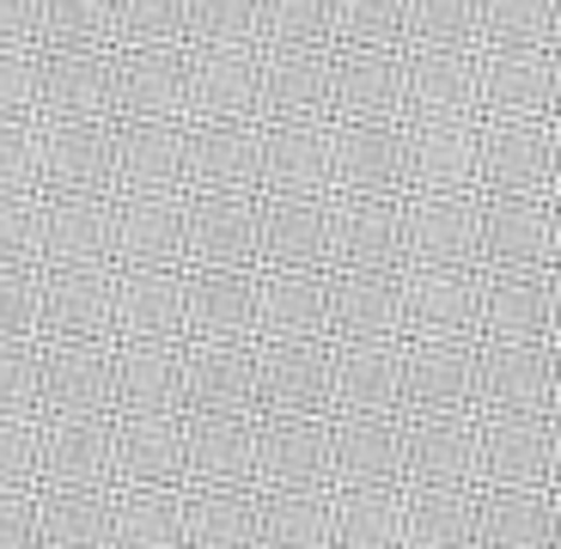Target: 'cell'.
<instances>
[{
    "instance_id": "6da1fadb",
    "label": "cell",
    "mask_w": 561,
    "mask_h": 549,
    "mask_svg": "<svg viewBox=\"0 0 561 549\" xmlns=\"http://www.w3.org/2000/svg\"><path fill=\"white\" fill-rule=\"evenodd\" d=\"M477 196L556 202V123L482 116L477 123Z\"/></svg>"
},
{
    "instance_id": "7a4b0ae2",
    "label": "cell",
    "mask_w": 561,
    "mask_h": 549,
    "mask_svg": "<svg viewBox=\"0 0 561 549\" xmlns=\"http://www.w3.org/2000/svg\"><path fill=\"white\" fill-rule=\"evenodd\" d=\"M477 275H556V202L477 196Z\"/></svg>"
},
{
    "instance_id": "3957f363",
    "label": "cell",
    "mask_w": 561,
    "mask_h": 549,
    "mask_svg": "<svg viewBox=\"0 0 561 549\" xmlns=\"http://www.w3.org/2000/svg\"><path fill=\"white\" fill-rule=\"evenodd\" d=\"M37 190L43 196H116V123L37 116Z\"/></svg>"
},
{
    "instance_id": "277c9868",
    "label": "cell",
    "mask_w": 561,
    "mask_h": 549,
    "mask_svg": "<svg viewBox=\"0 0 561 549\" xmlns=\"http://www.w3.org/2000/svg\"><path fill=\"white\" fill-rule=\"evenodd\" d=\"M482 415H549L556 409V342H477Z\"/></svg>"
},
{
    "instance_id": "5b68a950",
    "label": "cell",
    "mask_w": 561,
    "mask_h": 549,
    "mask_svg": "<svg viewBox=\"0 0 561 549\" xmlns=\"http://www.w3.org/2000/svg\"><path fill=\"white\" fill-rule=\"evenodd\" d=\"M323 318L330 342H403V268H330Z\"/></svg>"
},
{
    "instance_id": "8992f818",
    "label": "cell",
    "mask_w": 561,
    "mask_h": 549,
    "mask_svg": "<svg viewBox=\"0 0 561 549\" xmlns=\"http://www.w3.org/2000/svg\"><path fill=\"white\" fill-rule=\"evenodd\" d=\"M256 196L330 202V123H268L256 128Z\"/></svg>"
},
{
    "instance_id": "52a82bcc",
    "label": "cell",
    "mask_w": 561,
    "mask_h": 549,
    "mask_svg": "<svg viewBox=\"0 0 561 549\" xmlns=\"http://www.w3.org/2000/svg\"><path fill=\"white\" fill-rule=\"evenodd\" d=\"M263 196H183V268H256Z\"/></svg>"
},
{
    "instance_id": "ba28073f",
    "label": "cell",
    "mask_w": 561,
    "mask_h": 549,
    "mask_svg": "<svg viewBox=\"0 0 561 549\" xmlns=\"http://www.w3.org/2000/svg\"><path fill=\"white\" fill-rule=\"evenodd\" d=\"M37 342H116V268H43Z\"/></svg>"
},
{
    "instance_id": "9c48e42d",
    "label": "cell",
    "mask_w": 561,
    "mask_h": 549,
    "mask_svg": "<svg viewBox=\"0 0 561 549\" xmlns=\"http://www.w3.org/2000/svg\"><path fill=\"white\" fill-rule=\"evenodd\" d=\"M477 268H403V342H477Z\"/></svg>"
},
{
    "instance_id": "30bf717a",
    "label": "cell",
    "mask_w": 561,
    "mask_h": 549,
    "mask_svg": "<svg viewBox=\"0 0 561 549\" xmlns=\"http://www.w3.org/2000/svg\"><path fill=\"white\" fill-rule=\"evenodd\" d=\"M116 49H37V116L111 123Z\"/></svg>"
},
{
    "instance_id": "8fae6325",
    "label": "cell",
    "mask_w": 561,
    "mask_h": 549,
    "mask_svg": "<svg viewBox=\"0 0 561 549\" xmlns=\"http://www.w3.org/2000/svg\"><path fill=\"white\" fill-rule=\"evenodd\" d=\"M556 49H477V104L482 116L556 123Z\"/></svg>"
},
{
    "instance_id": "7c38bea8",
    "label": "cell",
    "mask_w": 561,
    "mask_h": 549,
    "mask_svg": "<svg viewBox=\"0 0 561 549\" xmlns=\"http://www.w3.org/2000/svg\"><path fill=\"white\" fill-rule=\"evenodd\" d=\"M268 123H330V43L256 49V128Z\"/></svg>"
},
{
    "instance_id": "4fadbf2b",
    "label": "cell",
    "mask_w": 561,
    "mask_h": 549,
    "mask_svg": "<svg viewBox=\"0 0 561 549\" xmlns=\"http://www.w3.org/2000/svg\"><path fill=\"white\" fill-rule=\"evenodd\" d=\"M477 49H403V123H477Z\"/></svg>"
},
{
    "instance_id": "5bb4252c",
    "label": "cell",
    "mask_w": 561,
    "mask_h": 549,
    "mask_svg": "<svg viewBox=\"0 0 561 549\" xmlns=\"http://www.w3.org/2000/svg\"><path fill=\"white\" fill-rule=\"evenodd\" d=\"M330 123H403V49L330 43Z\"/></svg>"
},
{
    "instance_id": "9a60e30c",
    "label": "cell",
    "mask_w": 561,
    "mask_h": 549,
    "mask_svg": "<svg viewBox=\"0 0 561 549\" xmlns=\"http://www.w3.org/2000/svg\"><path fill=\"white\" fill-rule=\"evenodd\" d=\"M477 123H403V196H477Z\"/></svg>"
},
{
    "instance_id": "2e32d148",
    "label": "cell",
    "mask_w": 561,
    "mask_h": 549,
    "mask_svg": "<svg viewBox=\"0 0 561 549\" xmlns=\"http://www.w3.org/2000/svg\"><path fill=\"white\" fill-rule=\"evenodd\" d=\"M330 409L403 422V342H330Z\"/></svg>"
},
{
    "instance_id": "e0dca14e",
    "label": "cell",
    "mask_w": 561,
    "mask_h": 549,
    "mask_svg": "<svg viewBox=\"0 0 561 549\" xmlns=\"http://www.w3.org/2000/svg\"><path fill=\"white\" fill-rule=\"evenodd\" d=\"M183 415H256V342H183Z\"/></svg>"
},
{
    "instance_id": "ac0fdd59",
    "label": "cell",
    "mask_w": 561,
    "mask_h": 549,
    "mask_svg": "<svg viewBox=\"0 0 561 549\" xmlns=\"http://www.w3.org/2000/svg\"><path fill=\"white\" fill-rule=\"evenodd\" d=\"M403 268H477V196H403Z\"/></svg>"
},
{
    "instance_id": "d6986e66",
    "label": "cell",
    "mask_w": 561,
    "mask_h": 549,
    "mask_svg": "<svg viewBox=\"0 0 561 549\" xmlns=\"http://www.w3.org/2000/svg\"><path fill=\"white\" fill-rule=\"evenodd\" d=\"M336 196H403V123H330Z\"/></svg>"
},
{
    "instance_id": "ffe728a7",
    "label": "cell",
    "mask_w": 561,
    "mask_h": 549,
    "mask_svg": "<svg viewBox=\"0 0 561 549\" xmlns=\"http://www.w3.org/2000/svg\"><path fill=\"white\" fill-rule=\"evenodd\" d=\"M263 415H330V342H256Z\"/></svg>"
},
{
    "instance_id": "44dd1931",
    "label": "cell",
    "mask_w": 561,
    "mask_h": 549,
    "mask_svg": "<svg viewBox=\"0 0 561 549\" xmlns=\"http://www.w3.org/2000/svg\"><path fill=\"white\" fill-rule=\"evenodd\" d=\"M477 342H403V415H470Z\"/></svg>"
},
{
    "instance_id": "7402d4cb",
    "label": "cell",
    "mask_w": 561,
    "mask_h": 549,
    "mask_svg": "<svg viewBox=\"0 0 561 549\" xmlns=\"http://www.w3.org/2000/svg\"><path fill=\"white\" fill-rule=\"evenodd\" d=\"M403 196H330V268H403Z\"/></svg>"
},
{
    "instance_id": "603a6c76",
    "label": "cell",
    "mask_w": 561,
    "mask_h": 549,
    "mask_svg": "<svg viewBox=\"0 0 561 549\" xmlns=\"http://www.w3.org/2000/svg\"><path fill=\"white\" fill-rule=\"evenodd\" d=\"M256 268H183V342H251Z\"/></svg>"
},
{
    "instance_id": "cb8c5ba5",
    "label": "cell",
    "mask_w": 561,
    "mask_h": 549,
    "mask_svg": "<svg viewBox=\"0 0 561 549\" xmlns=\"http://www.w3.org/2000/svg\"><path fill=\"white\" fill-rule=\"evenodd\" d=\"M116 342H43V415H111Z\"/></svg>"
},
{
    "instance_id": "d4e9b609",
    "label": "cell",
    "mask_w": 561,
    "mask_h": 549,
    "mask_svg": "<svg viewBox=\"0 0 561 549\" xmlns=\"http://www.w3.org/2000/svg\"><path fill=\"white\" fill-rule=\"evenodd\" d=\"M256 470L280 494L330 482V415H256Z\"/></svg>"
},
{
    "instance_id": "484cf974",
    "label": "cell",
    "mask_w": 561,
    "mask_h": 549,
    "mask_svg": "<svg viewBox=\"0 0 561 549\" xmlns=\"http://www.w3.org/2000/svg\"><path fill=\"white\" fill-rule=\"evenodd\" d=\"M256 196V123H183V196Z\"/></svg>"
},
{
    "instance_id": "4316f807",
    "label": "cell",
    "mask_w": 561,
    "mask_h": 549,
    "mask_svg": "<svg viewBox=\"0 0 561 549\" xmlns=\"http://www.w3.org/2000/svg\"><path fill=\"white\" fill-rule=\"evenodd\" d=\"M111 123H190L183 49H116Z\"/></svg>"
},
{
    "instance_id": "83f0119b",
    "label": "cell",
    "mask_w": 561,
    "mask_h": 549,
    "mask_svg": "<svg viewBox=\"0 0 561 549\" xmlns=\"http://www.w3.org/2000/svg\"><path fill=\"white\" fill-rule=\"evenodd\" d=\"M37 208H43V268H99V263H111V251H116V196H37Z\"/></svg>"
},
{
    "instance_id": "f1b7e54d",
    "label": "cell",
    "mask_w": 561,
    "mask_h": 549,
    "mask_svg": "<svg viewBox=\"0 0 561 549\" xmlns=\"http://www.w3.org/2000/svg\"><path fill=\"white\" fill-rule=\"evenodd\" d=\"M477 470H489L501 489L543 494L549 470H556L549 415H477Z\"/></svg>"
},
{
    "instance_id": "f546056e",
    "label": "cell",
    "mask_w": 561,
    "mask_h": 549,
    "mask_svg": "<svg viewBox=\"0 0 561 549\" xmlns=\"http://www.w3.org/2000/svg\"><path fill=\"white\" fill-rule=\"evenodd\" d=\"M190 123H256V49H183Z\"/></svg>"
},
{
    "instance_id": "4dcf8cb0",
    "label": "cell",
    "mask_w": 561,
    "mask_h": 549,
    "mask_svg": "<svg viewBox=\"0 0 561 549\" xmlns=\"http://www.w3.org/2000/svg\"><path fill=\"white\" fill-rule=\"evenodd\" d=\"M477 342H556V275H482Z\"/></svg>"
},
{
    "instance_id": "1f68e13d",
    "label": "cell",
    "mask_w": 561,
    "mask_h": 549,
    "mask_svg": "<svg viewBox=\"0 0 561 549\" xmlns=\"http://www.w3.org/2000/svg\"><path fill=\"white\" fill-rule=\"evenodd\" d=\"M111 427L116 415H43L37 422V470L56 489H92L111 477Z\"/></svg>"
},
{
    "instance_id": "d6a6232c",
    "label": "cell",
    "mask_w": 561,
    "mask_h": 549,
    "mask_svg": "<svg viewBox=\"0 0 561 549\" xmlns=\"http://www.w3.org/2000/svg\"><path fill=\"white\" fill-rule=\"evenodd\" d=\"M111 415H183V342H116Z\"/></svg>"
},
{
    "instance_id": "836d02e7",
    "label": "cell",
    "mask_w": 561,
    "mask_h": 549,
    "mask_svg": "<svg viewBox=\"0 0 561 549\" xmlns=\"http://www.w3.org/2000/svg\"><path fill=\"white\" fill-rule=\"evenodd\" d=\"M256 268L330 275V214H323V202L263 196V220H256Z\"/></svg>"
},
{
    "instance_id": "e575fe53",
    "label": "cell",
    "mask_w": 561,
    "mask_h": 549,
    "mask_svg": "<svg viewBox=\"0 0 561 549\" xmlns=\"http://www.w3.org/2000/svg\"><path fill=\"white\" fill-rule=\"evenodd\" d=\"M403 470L421 489H458L477 477V415H409Z\"/></svg>"
},
{
    "instance_id": "d590c367",
    "label": "cell",
    "mask_w": 561,
    "mask_h": 549,
    "mask_svg": "<svg viewBox=\"0 0 561 549\" xmlns=\"http://www.w3.org/2000/svg\"><path fill=\"white\" fill-rule=\"evenodd\" d=\"M251 342H330L323 275L256 268V330H251Z\"/></svg>"
},
{
    "instance_id": "8d00e7d4",
    "label": "cell",
    "mask_w": 561,
    "mask_h": 549,
    "mask_svg": "<svg viewBox=\"0 0 561 549\" xmlns=\"http://www.w3.org/2000/svg\"><path fill=\"white\" fill-rule=\"evenodd\" d=\"M116 196H183V123H116Z\"/></svg>"
},
{
    "instance_id": "74e56055",
    "label": "cell",
    "mask_w": 561,
    "mask_h": 549,
    "mask_svg": "<svg viewBox=\"0 0 561 549\" xmlns=\"http://www.w3.org/2000/svg\"><path fill=\"white\" fill-rule=\"evenodd\" d=\"M116 342H183V268H116Z\"/></svg>"
},
{
    "instance_id": "f35d334b",
    "label": "cell",
    "mask_w": 561,
    "mask_h": 549,
    "mask_svg": "<svg viewBox=\"0 0 561 549\" xmlns=\"http://www.w3.org/2000/svg\"><path fill=\"white\" fill-rule=\"evenodd\" d=\"M116 268H183V196H116Z\"/></svg>"
},
{
    "instance_id": "ab89813d",
    "label": "cell",
    "mask_w": 561,
    "mask_h": 549,
    "mask_svg": "<svg viewBox=\"0 0 561 549\" xmlns=\"http://www.w3.org/2000/svg\"><path fill=\"white\" fill-rule=\"evenodd\" d=\"M183 470L208 489H239L256 470V415H183Z\"/></svg>"
},
{
    "instance_id": "60d3db41",
    "label": "cell",
    "mask_w": 561,
    "mask_h": 549,
    "mask_svg": "<svg viewBox=\"0 0 561 549\" xmlns=\"http://www.w3.org/2000/svg\"><path fill=\"white\" fill-rule=\"evenodd\" d=\"M330 470L354 489H385L403 470V422H391V415H336L330 422Z\"/></svg>"
},
{
    "instance_id": "b9f144b4",
    "label": "cell",
    "mask_w": 561,
    "mask_h": 549,
    "mask_svg": "<svg viewBox=\"0 0 561 549\" xmlns=\"http://www.w3.org/2000/svg\"><path fill=\"white\" fill-rule=\"evenodd\" d=\"M111 470H123L135 489L183 477V415H116Z\"/></svg>"
},
{
    "instance_id": "7bdbcfd3",
    "label": "cell",
    "mask_w": 561,
    "mask_h": 549,
    "mask_svg": "<svg viewBox=\"0 0 561 549\" xmlns=\"http://www.w3.org/2000/svg\"><path fill=\"white\" fill-rule=\"evenodd\" d=\"M37 49H116V0H37Z\"/></svg>"
},
{
    "instance_id": "ee69618b",
    "label": "cell",
    "mask_w": 561,
    "mask_h": 549,
    "mask_svg": "<svg viewBox=\"0 0 561 549\" xmlns=\"http://www.w3.org/2000/svg\"><path fill=\"white\" fill-rule=\"evenodd\" d=\"M477 49H556V0H477Z\"/></svg>"
},
{
    "instance_id": "f6af8a7d",
    "label": "cell",
    "mask_w": 561,
    "mask_h": 549,
    "mask_svg": "<svg viewBox=\"0 0 561 549\" xmlns=\"http://www.w3.org/2000/svg\"><path fill=\"white\" fill-rule=\"evenodd\" d=\"M403 49H477V0H403Z\"/></svg>"
},
{
    "instance_id": "bcb514c9",
    "label": "cell",
    "mask_w": 561,
    "mask_h": 549,
    "mask_svg": "<svg viewBox=\"0 0 561 549\" xmlns=\"http://www.w3.org/2000/svg\"><path fill=\"white\" fill-rule=\"evenodd\" d=\"M183 49H256V0H190Z\"/></svg>"
},
{
    "instance_id": "7dc6e473",
    "label": "cell",
    "mask_w": 561,
    "mask_h": 549,
    "mask_svg": "<svg viewBox=\"0 0 561 549\" xmlns=\"http://www.w3.org/2000/svg\"><path fill=\"white\" fill-rule=\"evenodd\" d=\"M336 49H403V0H330Z\"/></svg>"
},
{
    "instance_id": "c3c4849f",
    "label": "cell",
    "mask_w": 561,
    "mask_h": 549,
    "mask_svg": "<svg viewBox=\"0 0 561 549\" xmlns=\"http://www.w3.org/2000/svg\"><path fill=\"white\" fill-rule=\"evenodd\" d=\"M330 0H256V49H323Z\"/></svg>"
},
{
    "instance_id": "681fc988",
    "label": "cell",
    "mask_w": 561,
    "mask_h": 549,
    "mask_svg": "<svg viewBox=\"0 0 561 549\" xmlns=\"http://www.w3.org/2000/svg\"><path fill=\"white\" fill-rule=\"evenodd\" d=\"M43 531H49V544L61 549H92L104 537V525H111V513H104L99 489H49L37 507Z\"/></svg>"
},
{
    "instance_id": "f907efd6",
    "label": "cell",
    "mask_w": 561,
    "mask_h": 549,
    "mask_svg": "<svg viewBox=\"0 0 561 549\" xmlns=\"http://www.w3.org/2000/svg\"><path fill=\"white\" fill-rule=\"evenodd\" d=\"M43 415V342H0V422Z\"/></svg>"
},
{
    "instance_id": "816d5d0a",
    "label": "cell",
    "mask_w": 561,
    "mask_h": 549,
    "mask_svg": "<svg viewBox=\"0 0 561 549\" xmlns=\"http://www.w3.org/2000/svg\"><path fill=\"white\" fill-rule=\"evenodd\" d=\"M190 0H116V49H183Z\"/></svg>"
},
{
    "instance_id": "f5cc1de1",
    "label": "cell",
    "mask_w": 561,
    "mask_h": 549,
    "mask_svg": "<svg viewBox=\"0 0 561 549\" xmlns=\"http://www.w3.org/2000/svg\"><path fill=\"white\" fill-rule=\"evenodd\" d=\"M190 519H196V544L208 549H239L256 525V507L244 489H202L190 501Z\"/></svg>"
},
{
    "instance_id": "db71d44e",
    "label": "cell",
    "mask_w": 561,
    "mask_h": 549,
    "mask_svg": "<svg viewBox=\"0 0 561 549\" xmlns=\"http://www.w3.org/2000/svg\"><path fill=\"white\" fill-rule=\"evenodd\" d=\"M482 513H489V537L506 549H537L549 537V501L537 489H501Z\"/></svg>"
},
{
    "instance_id": "11a10c76",
    "label": "cell",
    "mask_w": 561,
    "mask_h": 549,
    "mask_svg": "<svg viewBox=\"0 0 561 549\" xmlns=\"http://www.w3.org/2000/svg\"><path fill=\"white\" fill-rule=\"evenodd\" d=\"M342 537L354 549H385L397 537V494L391 489H348L342 494Z\"/></svg>"
},
{
    "instance_id": "9f6ffc18",
    "label": "cell",
    "mask_w": 561,
    "mask_h": 549,
    "mask_svg": "<svg viewBox=\"0 0 561 549\" xmlns=\"http://www.w3.org/2000/svg\"><path fill=\"white\" fill-rule=\"evenodd\" d=\"M178 525H183V507L165 489H135L123 501V531L135 549H171L178 544Z\"/></svg>"
},
{
    "instance_id": "6f0895ef",
    "label": "cell",
    "mask_w": 561,
    "mask_h": 549,
    "mask_svg": "<svg viewBox=\"0 0 561 549\" xmlns=\"http://www.w3.org/2000/svg\"><path fill=\"white\" fill-rule=\"evenodd\" d=\"M43 268H0V342H37Z\"/></svg>"
},
{
    "instance_id": "680465c9",
    "label": "cell",
    "mask_w": 561,
    "mask_h": 549,
    "mask_svg": "<svg viewBox=\"0 0 561 549\" xmlns=\"http://www.w3.org/2000/svg\"><path fill=\"white\" fill-rule=\"evenodd\" d=\"M37 190V123H0V202H31Z\"/></svg>"
},
{
    "instance_id": "91938a15",
    "label": "cell",
    "mask_w": 561,
    "mask_h": 549,
    "mask_svg": "<svg viewBox=\"0 0 561 549\" xmlns=\"http://www.w3.org/2000/svg\"><path fill=\"white\" fill-rule=\"evenodd\" d=\"M0 268H43V208L31 202H0Z\"/></svg>"
},
{
    "instance_id": "94428289",
    "label": "cell",
    "mask_w": 561,
    "mask_h": 549,
    "mask_svg": "<svg viewBox=\"0 0 561 549\" xmlns=\"http://www.w3.org/2000/svg\"><path fill=\"white\" fill-rule=\"evenodd\" d=\"M463 525H470V501L451 489H421L415 501V537L421 549H458L463 544Z\"/></svg>"
},
{
    "instance_id": "6125c7cd",
    "label": "cell",
    "mask_w": 561,
    "mask_h": 549,
    "mask_svg": "<svg viewBox=\"0 0 561 549\" xmlns=\"http://www.w3.org/2000/svg\"><path fill=\"white\" fill-rule=\"evenodd\" d=\"M0 123H37V49H0Z\"/></svg>"
},
{
    "instance_id": "be15d7a7",
    "label": "cell",
    "mask_w": 561,
    "mask_h": 549,
    "mask_svg": "<svg viewBox=\"0 0 561 549\" xmlns=\"http://www.w3.org/2000/svg\"><path fill=\"white\" fill-rule=\"evenodd\" d=\"M323 501L318 494H275L268 501V531H275L280 549H311L323 537Z\"/></svg>"
},
{
    "instance_id": "e7e4bbea",
    "label": "cell",
    "mask_w": 561,
    "mask_h": 549,
    "mask_svg": "<svg viewBox=\"0 0 561 549\" xmlns=\"http://www.w3.org/2000/svg\"><path fill=\"white\" fill-rule=\"evenodd\" d=\"M31 470H37V422H0V489H19Z\"/></svg>"
},
{
    "instance_id": "03108f58",
    "label": "cell",
    "mask_w": 561,
    "mask_h": 549,
    "mask_svg": "<svg viewBox=\"0 0 561 549\" xmlns=\"http://www.w3.org/2000/svg\"><path fill=\"white\" fill-rule=\"evenodd\" d=\"M0 49H37V0H0Z\"/></svg>"
},
{
    "instance_id": "003e7915",
    "label": "cell",
    "mask_w": 561,
    "mask_h": 549,
    "mask_svg": "<svg viewBox=\"0 0 561 549\" xmlns=\"http://www.w3.org/2000/svg\"><path fill=\"white\" fill-rule=\"evenodd\" d=\"M31 501L19 489H0V549H25V537H31Z\"/></svg>"
}]
</instances>
